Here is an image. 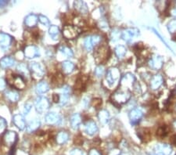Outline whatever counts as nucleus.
Wrapping results in <instances>:
<instances>
[{"mask_svg": "<svg viewBox=\"0 0 176 155\" xmlns=\"http://www.w3.org/2000/svg\"><path fill=\"white\" fill-rule=\"evenodd\" d=\"M132 93L129 89L125 88H119L111 96V100L116 106H120L123 103H126L130 100Z\"/></svg>", "mask_w": 176, "mask_h": 155, "instance_id": "obj_1", "label": "nucleus"}, {"mask_svg": "<svg viewBox=\"0 0 176 155\" xmlns=\"http://www.w3.org/2000/svg\"><path fill=\"white\" fill-rule=\"evenodd\" d=\"M6 79L9 86L16 89H24L26 86L25 80L21 75H14L11 72V75H7Z\"/></svg>", "mask_w": 176, "mask_h": 155, "instance_id": "obj_2", "label": "nucleus"}, {"mask_svg": "<svg viewBox=\"0 0 176 155\" xmlns=\"http://www.w3.org/2000/svg\"><path fill=\"white\" fill-rule=\"evenodd\" d=\"M109 54H110V51H109V48L107 46L102 45V46L98 47L94 54L95 60H96V63L102 64V63L107 61L108 59Z\"/></svg>", "mask_w": 176, "mask_h": 155, "instance_id": "obj_3", "label": "nucleus"}, {"mask_svg": "<svg viewBox=\"0 0 176 155\" xmlns=\"http://www.w3.org/2000/svg\"><path fill=\"white\" fill-rule=\"evenodd\" d=\"M172 151L171 145L166 143H157L153 147V151L149 152L148 155H170Z\"/></svg>", "mask_w": 176, "mask_h": 155, "instance_id": "obj_4", "label": "nucleus"}, {"mask_svg": "<svg viewBox=\"0 0 176 155\" xmlns=\"http://www.w3.org/2000/svg\"><path fill=\"white\" fill-rule=\"evenodd\" d=\"M80 34V30L74 25H67L63 29V35L67 39H75Z\"/></svg>", "mask_w": 176, "mask_h": 155, "instance_id": "obj_5", "label": "nucleus"}, {"mask_svg": "<svg viewBox=\"0 0 176 155\" xmlns=\"http://www.w3.org/2000/svg\"><path fill=\"white\" fill-rule=\"evenodd\" d=\"M30 72H31L32 77L35 79H42L45 75V69L41 64L36 62L31 63L29 66Z\"/></svg>", "mask_w": 176, "mask_h": 155, "instance_id": "obj_6", "label": "nucleus"}, {"mask_svg": "<svg viewBox=\"0 0 176 155\" xmlns=\"http://www.w3.org/2000/svg\"><path fill=\"white\" fill-rule=\"evenodd\" d=\"M17 138V134L16 132H12V131H7L4 133L3 136H2V143L6 146H13L16 144Z\"/></svg>", "mask_w": 176, "mask_h": 155, "instance_id": "obj_7", "label": "nucleus"}, {"mask_svg": "<svg viewBox=\"0 0 176 155\" xmlns=\"http://www.w3.org/2000/svg\"><path fill=\"white\" fill-rule=\"evenodd\" d=\"M120 74L119 70L116 68H110L107 72V76H106V79H107V83L110 86H114L115 82L120 79Z\"/></svg>", "mask_w": 176, "mask_h": 155, "instance_id": "obj_8", "label": "nucleus"}, {"mask_svg": "<svg viewBox=\"0 0 176 155\" xmlns=\"http://www.w3.org/2000/svg\"><path fill=\"white\" fill-rule=\"evenodd\" d=\"M143 116V112L140 108L132 109L129 113V119L132 125H136L140 121Z\"/></svg>", "mask_w": 176, "mask_h": 155, "instance_id": "obj_9", "label": "nucleus"}, {"mask_svg": "<svg viewBox=\"0 0 176 155\" xmlns=\"http://www.w3.org/2000/svg\"><path fill=\"white\" fill-rule=\"evenodd\" d=\"M50 106V103L48 99L46 97H39L37 99L35 103V107L38 112L43 113L48 110Z\"/></svg>", "mask_w": 176, "mask_h": 155, "instance_id": "obj_10", "label": "nucleus"}, {"mask_svg": "<svg viewBox=\"0 0 176 155\" xmlns=\"http://www.w3.org/2000/svg\"><path fill=\"white\" fill-rule=\"evenodd\" d=\"M139 34V31L137 28H128L123 31L121 33V38L126 42H131L134 38Z\"/></svg>", "mask_w": 176, "mask_h": 155, "instance_id": "obj_11", "label": "nucleus"}, {"mask_svg": "<svg viewBox=\"0 0 176 155\" xmlns=\"http://www.w3.org/2000/svg\"><path fill=\"white\" fill-rule=\"evenodd\" d=\"M135 78L132 74H127L123 77L121 81V87L128 89V87H134Z\"/></svg>", "mask_w": 176, "mask_h": 155, "instance_id": "obj_12", "label": "nucleus"}, {"mask_svg": "<svg viewBox=\"0 0 176 155\" xmlns=\"http://www.w3.org/2000/svg\"><path fill=\"white\" fill-rule=\"evenodd\" d=\"M164 64V60L160 56H154L153 57L150 58L148 62L149 66L153 70H159L162 68Z\"/></svg>", "mask_w": 176, "mask_h": 155, "instance_id": "obj_13", "label": "nucleus"}, {"mask_svg": "<svg viewBox=\"0 0 176 155\" xmlns=\"http://www.w3.org/2000/svg\"><path fill=\"white\" fill-rule=\"evenodd\" d=\"M164 83V78L161 75H155L150 79V83L149 86L153 90H156L157 89L160 87Z\"/></svg>", "mask_w": 176, "mask_h": 155, "instance_id": "obj_14", "label": "nucleus"}, {"mask_svg": "<svg viewBox=\"0 0 176 155\" xmlns=\"http://www.w3.org/2000/svg\"><path fill=\"white\" fill-rule=\"evenodd\" d=\"M24 53L25 57L28 58V59H32V58H35V57H38L40 55L38 48H37L35 46H32V45L27 46L25 47Z\"/></svg>", "mask_w": 176, "mask_h": 155, "instance_id": "obj_15", "label": "nucleus"}, {"mask_svg": "<svg viewBox=\"0 0 176 155\" xmlns=\"http://www.w3.org/2000/svg\"><path fill=\"white\" fill-rule=\"evenodd\" d=\"M13 42V38L10 35L5 33H0V48L6 50L10 46Z\"/></svg>", "mask_w": 176, "mask_h": 155, "instance_id": "obj_16", "label": "nucleus"}, {"mask_svg": "<svg viewBox=\"0 0 176 155\" xmlns=\"http://www.w3.org/2000/svg\"><path fill=\"white\" fill-rule=\"evenodd\" d=\"M13 122L20 130H23L26 128V122H25L24 118L21 114H15L13 118Z\"/></svg>", "mask_w": 176, "mask_h": 155, "instance_id": "obj_17", "label": "nucleus"}, {"mask_svg": "<svg viewBox=\"0 0 176 155\" xmlns=\"http://www.w3.org/2000/svg\"><path fill=\"white\" fill-rule=\"evenodd\" d=\"M46 121L50 125H58L61 121V117L54 112H50L46 115Z\"/></svg>", "mask_w": 176, "mask_h": 155, "instance_id": "obj_18", "label": "nucleus"}, {"mask_svg": "<svg viewBox=\"0 0 176 155\" xmlns=\"http://www.w3.org/2000/svg\"><path fill=\"white\" fill-rule=\"evenodd\" d=\"M85 131L89 135H93L98 132V127L96 122L93 121H88L85 125Z\"/></svg>", "mask_w": 176, "mask_h": 155, "instance_id": "obj_19", "label": "nucleus"}, {"mask_svg": "<svg viewBox=\"0 0 176 155\" xmlns=\"http://www.w3.org/2000/svg\"><path fill=\"white\" fill-rule=\"evenodd\" d=\"M38 22V17L35 14H29L26 17L24 20L25 25L28 28H34Z\"/></svg>", "mask_w": 176, "mask_h": 155, "instance_id": "obj_20", "label": "nucleus"}, {"mask_svg": "<svg viewBox=\"0 0 176 155\" xmlns=\"http://www.w3.org/2000/svg\"><path fill=\"white\" fill-rule=\"evenodd\" d=\"M98 118H99V120L102 124L106 125L110 121V116L108 111H106V110H101L98 114Z\"/></svg>", "mask_w": 176, "mask_h": 155, "instance_id": "obj_21", "label": "nucleus"}, {"mask_svg": "<svg viewBox=\"0 0 176 155\" xmlns=\"http://www.w3.org/2000/svg\"><path fill=\"white\" fill-rule=\"evenodd\" d=\"M15 61L10 57H5L0 61V66L2 68H9L14 64Z\"/></svg>", "mask_w": 176, "mask_h": 155, "instance_id": "obj_22", "label": "nucleus"}, {"mask_svg": "<svg viewBox=\"0 0 176 155\" xmlns=\"http://www.w3.org/2000/svg\"><path fill=\"white\" fill-rule=\"evenodd\" d=\"M49 89H50V86L46 82H39L36 86V93L38 94H44L49 91Z\"/></svg>", "mask_w": 176, "mask_h": 155, "instance_id": "obj_23", "label": "nucleus"}, {"mask_svg": "<svg viewBox=\"0 0 176 155\" xmlns=\"http://www.w3.org/2000/svg\"><path fill=\"white\" fill-rule=\"evenodd\" d=\"M82 123V117L79 114H75L71 118V125L74 129H78Z\"/></svg>", "mask_w": 176, "mask_h": 155, "instance_id": "obj_24", "label": "nucleus"}, {"mask_svg": "<svg viewBox=\"0 0 176 155\" xmlns=\"http://www.w3.org/2000/svg\"><path fill=\"white\" fill-rule=\"evenodd\" d=\"M6 97L9 101L12 102V103H16L20 99V95L17 92L9 90L6 93Z\"/></svg>", "mask_w": 176, "mask_h": 155, "instance_id": "obj_25", "label": "nucleus"}, {"mask_svg": "<svg viewBox=\"0 0 176 155\" xmlns=\"http://www.w3.org/2000/svg\"><path fill=\"white\" fill-rule=\"evenodd\" d=\"M69 139V135L68 133L65 132H59L57 135V138H56V140H57V143L59 145H63L66 143L67 141Z\"/></svg>", "mask_w": 176, "mask_h": 155, "instance_id": "obj_26", "label": "nucleus"}, {"mask_svg": "<svg viewBox=\"0 0 176 155\" xmlns=\"http://www.w3.org/2000/svg\"><path fill=\"white\" fill-rule=\"evenodd\" d=\"M40 125H41V122H40V121H39L38 119L32 120V121H30V123L28 125L27 131L28 132H35V131L38 129Z\"/></svg>", "mask_w": 176, "mask_h": 155, "instance_id": "obj_27", "label": "nucleus"}, {"mask_svg": "<svg viewBox=\"0 0 176 155\" xmlns=\"http://www.w3.org/2000/svg\"><path fill=\"white\" fill-rule=\"evenodd\" d=\"M63 68V72L65 75H68V74L71 73L75 69V64L73 63L70 62V61H64L62 64Z\"/></svg>", "mask_w": 176, "mask_h": 155, "instance_id": "obj_28", "label": "nucleus"}, {"mask_svg": "<svg viewBox=\"0 0 176 155\" xmlns=\"http://www.w3.org/2000/svg\"><path fill=\"white\" fill-rule=\"evenodd\" d=\"M49 33L53 39H58V37L60 35V29L56 25H51L49 29Z\"/></svg>", "mask_w": 176, "mask_h": 155, "instance_id": "obj_29", "label": "nucleus"}, {"mask_svg": "<svg viewBox=\"0 0 176 155\" xmlns=\"http://www.w3.org/2000/svg\"><path fill=\"white\" fill-rule=\"evenodd\" d=\"M69 100V87L68 86H65L64 89H63V94L61 97V105H65L68 102Z\"/></svg>", "mask_w": 176, "mask_h": 155, "instance_id": "obj_30", "label": "nucleus"}, {"mask_svg": "<svg viewBox=\"0 0 176 155\" xmlns=\"http://www.w3.org/2000/svg\"><path fill=\"white\" fill-rule=\"evenodd\" d=\"M75 9L78 10L79 12L83 13H86L88 12V7L86 4L82 1H77L75 2Z\"/></svg>", "mask_w": 176, "mask_h": 155, "instance_id": "obj_31", "label": "nucleus"}, {"mask_svg": "<svg viewBox=\"0 0 176 155\" xmlns=\"http://www.w3.org/2000/svg\"><path fill=\"white\" fill-rule=\"evenodd\" d=\"M53 84L56 85V86H61L64 81V76L63 74L61 73H57L55 75L53 78Z\"/></svg>", "mask_w": 176, "mask_h": 155, "instance_id": "obj_32", "label": "nucleus"}, {"mask_svg": "<svg viewBox=\"0 0 176 155\" xmlns=\"http://www.w3.org/2000/svg\"><path fill=\"white\" fill-rule=\"evenodd\" d=\"M126 51V48L124 46H118L115 49V54L119 59H121V58H123L125 56Z\"/></svg>", "mask_w": 176, "mask_h": 155, "instance_id": "obj_33", "label": "nucleus"}, {"mask_svg": "<svg viewBox=\"0 0 176 155\" xmlns=\"http://www.w3.org/2000/svg\"><path fill=\"white\" fill-rule=\"evenodd\" d=\"M86 82V79H85V77L84 76L78 77L76 82H75V89H82L83 88H85Z\"/></svg>", "mask_w": 176, "mask_h": 155, "instance_id": "obj_34", "label": "nucleus"}, {"mask_svg": "<svg viewBox=\"0 0 176 155\" xmlns=\"http://www.w3.org/2000/svg\"><path fill=\"white\" fill-rule=\"evenodd\" d=\"M17 70L21 74H23L24 75H27L28 76L29 74H30V70H28V67L25 65L24 64H20L17 66Z\"/></svg>", "mask_w": 176, "mask_h": 155, "instance_id": "obj_35", "label": "nucleus"}, {"mask_svg": "<svg viewBox=\"0 0 176 155\" xmlns=\"http://www.w3.org/2000/svg\"><path fill=\"white\" fill-rule=\"evenodd\" d=\"M168 132V128L165 125H163V126H160V128L157 129L156 131V135L160 136V137H164L166 135Z\"/></svg>", "mask_w": 176, "mask_h": 155, "instance_id": "obj_36", "label": "nucleus"}, {"mask_svg": "<svg viewBox=\"0 0 176 155\" xmlns=\"http://www.w3.org/2000/svg\"><path fill=\"white\" fill-rule=\"evenodd\" d=\"M60 50H61V53H62L63 54H64L66 57H72L74 56V54H73V52H72V50H71V49L68 46H62Z\"/></svg>", "mask_w": 176, "mask_h": 155, "instance_id": "obj_37", "label": "nucleus"}, {"mask_svg": "<svg viewBox=\"0 0 176 155\" xmlns=\"http://www.w3.org/2000/svg\"><path fill=\"white\" fill-rule=\"evenodd\" d=\"M149 131L147 130V129H141V130H139V132H138V135H139V137L141 138V139H144V140H146V139H148V138H149Z\"/></svg>", "mask_w": 176, "mask_h": 155, "instance_id": "obj_38", "label": "nucleus"}, {"mask_svg": "<svg viewBox=\"0 0 176 155\" xmlns=\"http://www.w3.org/2000/svg\"><path fill=\"white\" fill-rule=\"evenodd\" d=\"M167 29L171 34H176V20H173L169 22L167 25Z\"/></svg>", "mask_w": 176, "mask_h": 155, "instance_id": "obj_39", "label": "nucleus"}, {"mask_svg": "<svg viewBox=\"0 0 176 155\" xmlns=\"http://www.w3.org/2000/svg\"><path fill=\"white\" fill-rule=\"evenodd\" d=\"M38 21L40 22L42 24L45 25V26H46V27L50 26V21L46 17L43 16V15H42V14L38 15Z\"/></svg>", "mask_w": 176, "mask_h": 155, "instance_id": "obj_40", "label": "nucleus"}, {"mask_svg": "<svg viewBox=\"0 0 176 155\" xmlns=\"http://www.w3.org/2000/svg\"><path fill=\"white\" fill-rule=\"evenodd\" d=\"M85 47H86V49L88 51H91V50H93V48H94L93 43H92V41H91V36L87 37L86 39V40H85Z\"/></svg>", "mask_w": 176, "mask_h": 155, "instance_id": "obj_41", "label": "nucleus"}, {"mask_svg": "<svg viewBox=\"0 0 176 155\" xmlns=\"http://www.w3.org/2000/svg\"><path fill=\"white\" fill-rule=\"evenodd\" d=\"M103 72H104V68L102 65L98 66L96 68V71H95V74L97 77H101L103 75Z\"/></svg>", "mask_w": 176, "mask_h": 155, "instance_id": "obj_42", "label": "nucleus"}, {"mask_svg": "<svg viewBox=\"0 0 176 155\" xmlns=\"http://www.w3.org/2000/svg\"><path fill=\"white\" fill-rule=\"evenodd\" d=\"M110 36H111V39H112L113 41L114 42L117 41V40H118V39L120 38V32L117 30H114L112 32H111Z\"/></svg>", "mask_w": 176, "mask_h": 155, "instance_id": "obj_43", "label": "nucleus"}, {"mask_svg": "<svg viewBox=\"0 0 176 155\" xmlns=\"http://www.w3.org/2000/svg\"><path fill=\"white\" fill-rule=\"evenodd\" d=\"M92 104H93V107L98 108V107H100V106L102 105V100L101 99H99V98L94 99V100L92 101Z\"/></svg>", "mask_w": 176, "mask_h": 155, "instance_id": "obj_44", "label": "nucleus"}, {"mask_svg": "<svg viewBox=\"0 0 176 155\" xmlns=\"http://www.w3.org/2000/svg\"><path fill=\"white\" fill-rule=\"evenodd\" d=\"M70 155H86V153L80 149H75L70 153Z\"/></svg>", "mask_w": 176, "mask_h": 155, "instance_id": "obj_45", "label": "nucleus"}, {"mask_svg": "<svg viewBox=\"0 0 176 155\" xmlns=\"http://www.w3.org/2000/svg\"><path fill=\"white\" fill-rule=\"evenodd\" d=\"M6 87V82L3 79H0V91H3Z\"/></svg>", "mask_w": 176, "mask_h": 155, "instance_id": "obj_46", "label": "nucleus"}, {"mask_svg": "<svg viewBox=\"0 0 176 155\" xmlns=\"http://www.w3.org/2000/svg\"><path fill=\"white\" fill-rule=\"evenodd\" d=\"M31 103H26L24 106V114H27L28 113H29V111H31Z\"/></svg>", "mask_w": 176, "mask_h": 155, "instance_id": "obj_47", "label": "nucleus"}, {"mask_svg": "<svg viewBox=\"0 0 176 155\" xmlns=\"http://www.w3.org/2000/svg\"><path fill=\"white\" fill-rule=\"evenodd\" d=\"M53 101L55 103H59L61 101V96L58 94H53Z\"/></svg>", "mask_w": 176, "mask_h": 155, "instance_id": "obj_48", "label": "nucleus"}, {"mask_svg": "<svg viewBox=\"0 0 176 155\" xmlns=\"http://www.w3.org/2000/svg\"><path fill=\"white\" fill-rule=\"evenodd\" d=\"M89 155H101V153H100V151L96 150V149H93V150H91L89 151Z\"/></svg>", "mask_w": 176, "mask_h": 155, "instance_id": "obj_49", "label": "nucleus"}, {"mask_svg": "<svg viewBox=\"0 0 176 155\" xmlns=\"http://www.w3.org/2000/svg\"><path fill=\"white\" fill-rule=\"evenodd\" d=\"M6 125V121L3 118H0V128H5Z\"/></svg>", "mask_w": 176, "mask_h": 155, "instance_id": "obj_50", "label": "nucleus"}, {"mask_svg": "<svg viewBox=\"0 0 176 155\" xmlns=\"http://www.w3.org/2000/svg\"><path fill=\"white\" fill-rule=\"evenodd\" d=\"M7 3H8L7 1H0V6H1V7L5 6Z\"/></svg>", "mask_w": 176, "mask_h": 155, "instance_id": "obj_51", "label": "nucleus"}, {"mask_svg": "<svg viewBox=\"0 0 176 155\" xmlns=\"http://www.w3.org/2000/svg\"><path fill=\"white\" fill-rule=\"evenodd\" d=\"M9 155H15V150L12 149V150H10V152H9Z\"/></svg>", "mask_w": 176, "mask_h": 155, "instance_id": "obj_52", "label": "nucleus"}, {"mask_svg": "<svg viewBox=\"0 0 176 155\" xmlns=\"http://www.w3.org/2000/svg\"><path fill=\"white\" fill-rule=\"evenodd\" d=\"M171 13H172V15L174 17H176V9H174L172 11H171Z\"/></svg>", "mask_w": 176, "mask_h": 155, "instance_id": "obj_53", "label": "nucleus"}, {"mask_svg": "<svg viewBox=\"0 0 176 155\" xmlns=\"http://www.w3.org/2000/svg\"><path fill=\"white\" fill-rule=\"evenodd\" d=\"M175 110H176V107H175Z\"/></svg>", "mask_w": 176, "mask_h": 155, "instance_id": "obj_54", "label": "nucleus"}, {"mask_svg": "<svg viewBox=\"0 0 176 155\" xmlns=\"http://www.w3.org/2000/svg\"><path fill=\"white\" fill-rule=\"evenodd\" d=\"M175 140H176V139H175Z\"/></svg>", "mask_w": 176, "mask_h": 155, "instance_id": "obj_55", "label": "nucleus"}]
</instances>
